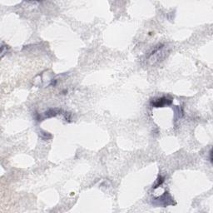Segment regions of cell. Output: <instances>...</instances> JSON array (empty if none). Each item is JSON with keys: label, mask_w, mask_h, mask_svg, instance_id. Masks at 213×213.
<instances>
[{"label": "cell", "mask_w": 213, "mask_h": 213, "mask_svg": "<svg viewBox=\"0 0 213 213\" xmlns=\"http://www.w3.org/2000/svg\"><path fill=\"white\" fill-rule=\"evenodd\" d=\"M61 113V110L60 109H57V108H54V109H49L48 111H47L46 113H45V117H47V118H49V117H55V116H57L58 113Z\"/></svg>", "instance_id": "cell-2"}, {"label": "cell", "mask_w": 213, "mask_h": 213, "mask_svg": "<svg viewBox=\"0 0 213 213\" xmlns=\"http://www.w3.org/2000/svg\"><path fill=\"white\" fill-rule=\"evenodd\" d=\"M171 103H172L171 100L166 98H161L157 99L156 101L153 102L151 105L155 108H162L165 105H170Z\"/></svg>", "instance_id": "cell-1"}, {"label": "cell", "mask_w": 213, "mask_h": 213, "mask_svg": "<svg viewBox=\"0 0 213 213\" xmlns=\"http://www.w3.org/2000/svg\"><path fill=\"white\" fill-rule=\"evenodd\" d=\"M164 182V178L163 177H161V176H159L158 177V178H157V181H156V183L155 184V186H154V189H156V188H157L158 187H160L161 186V184H162V182Z\"/></svg>", "instance_id": "cell-3"}]
</instances>
